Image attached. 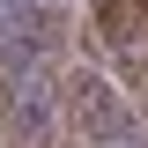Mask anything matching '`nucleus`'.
Wrapping results in <instances>:
<instances>
[{
    "label": "nucleus",
    "mask_w": 148,
    "mask_h": 148,
    "mask_svg": "<svg viewBox=\"0 0 148 148\" xmlns=\"http://www.w3.org/2000/svg\"><path fill=\"white\" fill-rule=\"evenodd\" d=\"M59 52H67V8L59 0H8L0 8V82L59 67Z\"/></svg>",
    "instance_id": "1"
},
{
    "label": "nucleus",
    "mask_w": 148,
    "mask_h": 148,
    "mask_svg": "<svg viewBox=\"0 0 148 148\" xmlns=\"http://www.w3.org/2000/svg\"><path fill=\"white\" fill-rule=\"evenodd\" d=\"M67 111H74V133H82L89 148H133V111L119 104L111 82L74 74V82H67Z\"/></svg>",
    "instance_id": "2"
},
{
    "label": "nucleus",
    "mask_w": 148,
    "mask_h": 148,
    "mask_svg": "<svg viewBox=\"0 0 148 148\" xmlns=\"http://www.w3.org/2000/svg\"><path fill=\"white\" fill-rule=\"evenodd\" d=\"M96 22H104L111 45H126V37L148 22V0H96Z\"/></svg>",
    "instance_id": "3"
}]
</instances>
